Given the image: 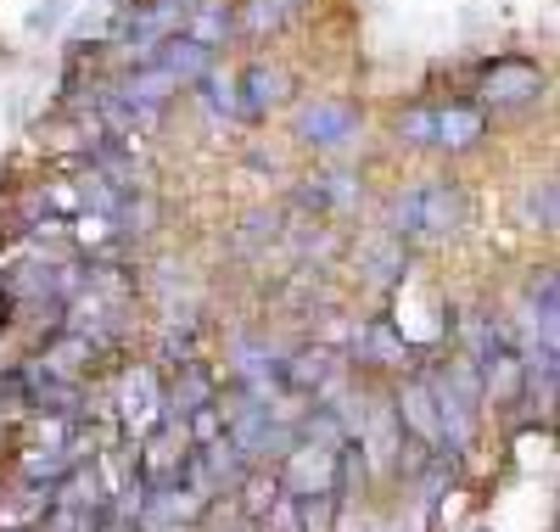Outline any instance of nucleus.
Instances as JSON below:
<instances>
[{
    "label": "nucleus",
    "mask_w": 560,
    "mask_h": 532,
    "mask_svg": "<svg viewBox=\"0 0 560 532\" xmlns=\"http://www.w3.org/2000/svg\"><path fill=\"white\" fill-rule=\"evenodd\" d=\"M459 224H465V197H459L448 180H427V185L398 190L393 213H387V230H393V235H415V241L454 235Z\"/></svg>",
    "instance_id": "nucleus-1"
},
{
    "label": "nucleus",
    "mask_w": 560,
    "mask_h": 532,
    "mask_svg": "<svg viewBox=\"0 0 560 532\" xmlns=\"http://www.w3.org/2000/svg\"><path fill=\"white\" fill-rule=\"evenodd\" d=\"M275 488L287 494V499H325V494H342V460H337V449L292 443Z\"/></svg>",
    "instance_id": "nucleus-2"
},
{
    "label": "nucleus",
    "mask_w": 560,
    "mask_h": 532,
    "mask_svg": "<svg viewBox=\"0 0 560 532\" xmlns=\"http://www.w3.org/2000/svg\"><path fill=\"white\" fill-rule=\"evenodd\" d=\"M359 107L353 102H337V95H319V102H303L298 107V140L303 147H314V152H337V147H348V140H359Z\"/></svg>",
    "instance_id": "nucleus-3"
},
{
    "label": "nucleus",
    "mask_w": 560,
    "mask_h": 532,
    "mask_svg": "<svg viewBox=\"0 0 560 532\" xmlns=\"http://www.w3.org/2000/svg\"><path fill=\"white\" fill-rule=\"evenodd\" d=\"M544 95V68L527 57H499L477 73V107H522Z\"/></svg>",
    "instance_id": "nucleus-4"
},
{
    "label": "nucleus",
    "mask_w": 560,
    "mask_h": 532,
    "mask_svg": "<svg viewBox=\"0 0 560 532\" xmlns=\"http://www.w3.org/2000/svg\"><path fill=\"white\" fill-rule=\"evenodd\" d=\"M118 420H124V431H129L135 443H140V438H152V431L168 420V409H163V386H158L152 365L124 370V381H118Z\"/></svg>",
    "instance_id": "nucleus-5"
},
{
    "label": "nucleus",
    "mask_w": 560,
    "mask_h": 532,
    "mask_svg": "<svg viewBox=\"0 0 560 532\" xmlns=\"http://www.w3.org/2000/svg\"><path fill=\"white\" fill-rule=\"evenodd\" d=\"M113 90L124 95V107L135 113V124H140V129H152V124L163 118V102H168V95H174L179 84H174L158 62H140V68H135V73H124Z\"/></svg>",
    "instance_id": "nucleus-6"
},
{
    "label": "nucleus",
    "mask_w": 560,
    "mask_h": 532,
    "mask_svg": "<svg viewBox=\"0 0 560 532\" xmlns=\"http://www.w3.org/2000/svg\"><path fill=\"white\" fill-rule=\"evenodd\" d=\"M213 398H219V381H213V370H208L202 359L174 365V381H168V393H163L168 420H191V415L213 409Z\"/></svg>",
    "instance_id": "nucleus-7"
},
{
    "label": "nucleus",
    "mask_w": 560,
    "mask_h": 532,
    "mask_svg": "<svg viewBox=\"0 0 560 532\" xmlns=\"http://www.w3.org/2000/svg\"><path fill=\"white\" fill-rule=\"evenodd\" d=\"M292 95V73L287 68H269V62H253L242 79H236V113L247 118V124H258V118H269L280 102Z\"/></svg>",
    "instance_id": "nucleus-8"
},
{
    "label": "nucleus",
    "mask_w": 560,
    "mask_h": 532,
    "mask_svg": "<svg viewBox=\"0 0 560 532\" xmlns=\"http://www.w3.org/2000/svg\"><path fill=\"white\" fill-rule=\"evenodd\" d=\"M152 62H158L174 84H202V79L213 73V51H208V45H197V39H185V34H168L158 51H152Z\"/></svg>",
    "instance_id": "nucleus-9"
},
{
    "label": "nucleus",
    "mask_w": 560,
    "mask_h": 532,
    "mask_svg": "<svg viewBox=\"0 0 560 532\" xmlns=\"http://www.w3.org/2000/svg\"><path fill=\"white\" fill-rule=\"evenodd\" d=\"M482 129H488V113H482L477 102H448V107H438L432 147H438V152H471L477 140H482Z\"/></svg>",
    "instance_id": "nucleus-10"
},
{
    "label": "nucleus",
    "mask_w": 560,
    "mask_h": 532,
    "mask_svg": "<svg viewBox=\"0 0 560 532\" xmlns=\"http://www.w3.org/2000/svg\"><path fill=\"white\" fill-rule=\"evenodd\" d=\"M179 34L197 39V45H208V51H219V45L236 34V12H230L224 0H191V7H185V18H179Z\"/></svg>",
    "instance_id": "nucleus-11"
},
{
    "label": "nucleus",
    "mask_w": 560,
    "mask_h": 532,
    "mask_svg": "<svg viewBox=\"0 0 560 532\" xmlns=\"http://www.w3.org/2000/svg\"><path fill=\"white\" fill-rule=\"evenodd\" d=\"M353 348H359V359H364V365H404V359L415 354V348L404 343V336H398L387 320H370V325L359 331V343H353Z\"/></svg>",
    "instance_id": "nucleus-12"
},
{
    "label": "nucleus",
    "mask_w": 560,
    "mask_h": 532,
    "mask_svg": "<svg viewBox=\"0 0 560 532\" xmlns=\"http://www.w3.org/2000/svg\"><path fill=\"white\" fill-rule=\"evenodd\" d=\"M298 12H303V0H247V7L236 12V28L242 34H275V28H287Z\"/></svg>",
    "instance_id": "nucleus-13"
},
{
    "label": "nucleus",
    "mask_w": 560,
    "mask_h": 532,
    "mask_svg": "<svg viewBox=\"0 0 560 532\" xmlns=\"http://www.w3.org/2000/svg\"><path fill=\"white\" fill-rule=\"evenodd\" d=\"M359 264H364V275L376 280V286H393V280L404 275V247H398V235H382V241H370Z\"/></svg>",
    "instance_id": "nucleus-14"
},
{
    "label": "nucleus",
    "mask_w": 560,
    "mask_h": 532,
    "mask_svg": "<svg viewBox=\"0 0 560 532\" xmlns=\"http://www.w3.org/2000/svg\"><path fill=\"white\" fill-rule=\"evenodd\" d=\"M197 95H202V107H208L213 124H236V118H242V113H236V84H230V79L208 73V79L197 84Z\"/></svg>",
    "instance_id": "nucleus-15"
},
{
    "label": "nucleus",
    "mask_w": 560,
    "mask_h": 532,
    "mask_svg": "<svg viewBox=\"0 0 560 532\" xmlns=\"http://www.w3.org/2000/svg\"><path fill=\"white\" fill-rule=\"evenodd\" d=\"M393 135L404 140V147H432V135H438V107H404Z\"/></svg>",
    "instance_id": "nucleus-16"
},
{
    "label": "nucleus",
    "mask_w": 560,
    "mask_h": 532,
    "mask_svg": "<svg viewBox=\"0 0 560 532\" xmlns=\"http://www.w3.org/2000/svg\"><path fill=\"white\" fill-rule=\"evenodd\" d=\"M527 224H538V230H555V180L544 174L538 185H527Z\"/></svg>",
    "instance_id": "nucleus-17"
}]
</instances>
